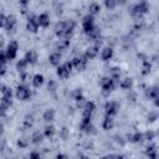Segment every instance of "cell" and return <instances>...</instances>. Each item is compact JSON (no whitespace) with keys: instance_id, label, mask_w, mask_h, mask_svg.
<instances>
[{"instance_id":"277c9868","label":"cell","mask_w":159,"mask_h":159,"mask_svg":"<svg viewBox=\"0 0 159 159\" xmlns=\"http://www.w3.org/2000/svg\"><path fill=\"white\" fill-rule=\"evenodd\" d=\"M148 12H149V2L147 0H140L139 2L134 4L130 9V15L135 19H140Z\"/></svg>"},{"instance_id":"ba28073f","label":"cell","mask_w":159,"mask_h":159,"mask_svg":"<svg viewBox=\"0 0 159 159\" xmlns=\"http://www.w3.org/2000/svg\"><path fill=\"white\" fill-rule=\"evenodd\" d=\"M96 27L94 25V16L91 14H87L86 16H83L82 19V30L86 35H88L93 29Z\"/></svg>"},{"instance_id":"8fae6325","label":"cell","mask_w":159,"mask_h":159,"mask_svg":"<svg viewBox=\"0 0 159 159\" xmlns=\"http://www.w3.org/2000/svg\"><path fill=\"white\" fill-rule=\"evenodd\" d=\"M119 111V103L117 101H107L104 103V114L114 117Z\"/></svg>"},{"instance_id":"7a4b0ae2","label":"cell","mask_w":159,"mask_h":159,"mask_svg":"<svg viewBox=\"0 0 159 159\" xmlns=\"http://www.w3.org/2000/svg\"><path fill=\"white\" fill-rule=\"evenodd\" d=\"M1 101H0V109H1V116L4 117L6 111L12 106V89L9 88L7 86L2 84L1 86Z\"/></svg>"},{"instance_id":"cb8c5ba5","label":"cell","mask_w":159,"mask_h":159,"mask_svg":"<svg viewBox=\"0 0 159 159\" xmlns=\"http://www.w3.org/2000/svg\"><path fill=\"white\" fill-rule=\"evenodd\" d=\"M87 37H88V40L92 41V42H99V39H101V30H99V27L96 26V27L87 35Z\"/></svg>"},{"instance_id":"836d02e7","label":"cell","mask_w":159,"mask_h":159,"mask_svg":"<svg viewBox=\"0 0 159 159\" xmlns=\"http://www.w3.org/2000/svg\"><path fill=\"white\" fill-rule=\"evenodd\" d=\"M109 76H111L113 80H116V81H118V82H119V77H120V70H119L118 67H112V68L109 70Z\"/></svg>"},{"instance_id":"5b68a950","label":"cell","mask_w":159,"mask_h":159,"mask_svg":"<svg viewBox=\"0 0 159 159\" xmlns=\"http://www.w3.org/2000/svg\"><path fill=\"white\" fill-rule=\"evenodd\" d=\"M15 96H16V98H17L19 101L26 102V101H29V99L31 98L32 92H31V89L29 88L27 84L20 83V84H17V87H16V89H15Z\"/></svg>"},{"instance_id":"e0dca14e","label":"cell","mask_w":159,"mask_h":159,"mask_svg":"<svg viewBox=\"0 0 159 159\" xmlns=\"http://www.w3.org/2000/svg\"><path fill=\"white\" fill-rule=\"evenodd\" d=\"M113 53H114L113 48L109 47V46H106V47H103L102 51H101V60H102L103 62H107V61H109V60L113 57Z\"/></svg>"},{"instance_id":"3957f363","label":"cell","mask_w":159,"mask_h":159,"mask_svg":"<svg viewBox=\"0 0 159 159\" xmlns=\"http://www.w3.org/2000/svg\"><path fill=\"white\" fill-rule=\"evenodd\" d=\"M117 84H119V82L116 81V80H113L111 76H104V77H102L101 81H99V86H101V92H102V94H103L104 97L109 96V94L116 89Z\"/></svg>"},{"instance_id":"44dd1931","label":"cell","mask_w":159,"mask_h":159,"mask_svg":"<svg viewBox=\"0 0 159 159\" xmlns=\"http://www.w3.org/2000/svg\"><path fill=\"white\" fill-rule=\"evenodd\" d=\"M68 46H70V40H68V39H60V40L56 42L55 48H56V51H58V52H63V51H66V50L68 48Z\"/></svg>"},{"instance_id":"c3c4849f","label":"cell","mask_w":159,"mask_h":159,"mask_svg":"<svg viewBox=\"0 0 159 159\" xmlns=\"http://www.w3.org/2000/svg\"><path fill=\"white\" fill-rule=\"evenodd\" d=\"M158 20H159V16H158Z\"/></svg>"},{"instance_id":"83f0119b","label":"cell","mask_w":159,"mask_h":159,"mask_svg":"<svg viewBox=\"0 0 159 159\" xmlns=\"http://www.w3.org/2000/svg\"><path fill=\"white\" fill-rule=\"evenodd\" d=\"M119 87H120L122 89H124V91H129V89H132V87H133V80H132L130 77H125V78H123V80L119 82Z\"/></svg>"},{"instance_id":"d4e9b609","label":"cell","mask_w":159,"mask_h":159,"mask_svg":"<svg viewBox=\"0 0 159 159\" xmlns=\"http://www.w3.org/2000/svg\"><path fill=\"white\" fill-rule=\"evenodd\" d=\"M25 58H26V61H27L30 65H35V63L37 62L39 56H37V52H36L35 50H29V51L25 53Z\"/></svg>"},{"instance_id":"4dcf8cb0","label":"cell","mask_w":159,"mask_h":159,"mask_svg":"<svg viewBox=\"0 0 159 159\" xmlns=\"http://www.w3.org/2000/svg\"><path fill=\"white\" fill-rule=\"evenodd\" d=\"M150 71H152V63L148 60H144L142 62V71H140L142 76H148L150 73Z\"/></svg>"},{"instance_id":"f6af8a7d","label":"cell","mask_w":159,"mask_h":159,"mask_svg":"<svg viewBox=\"0 0 159 159\" xmlns=\"http://www.w3.org/2000/svg\"><path fill=\"white\" fill-rule=\"evenodd\" d=\"M153 101H154V106L159 108V97H157V98H155V99H153Z\"/></svg>"},{"instance_id":"d6986e66","label":"cell","mask_w":159,"mask_h":159,"mask_svg":"<svg viewBox=\"0 0 159 159\" xmlns=\"http://www.w3.org/2000/svg\"><path fill=\"white\" fill-rule=\"evenodd\" d=\"M145 96L147 98L149 99H155L157 97H159V86L155 84V86H150L145 89Z\"/></svg>"},{"instance_id":"7402d4cb","label":"cell","mask_w":159,"mask_h":159,"mask_svg":"<svg viewBox=\"0 0 159 159\" xmlns=\"http://www.w3.org/2000/svg\"><path fill=\"white\" fill-rule=\"evenodd\" d=\"M113 127H114V119H113V117L104 114V118L102 120V128L104 130H111Z\"/></svg>"},{"instance_id":"5bb4252c","label":"cell","mask_w":159,"mask_h":159,"mask_svg":"<svg viewBox=\"0 0 159 159\" xmlns=\"http://www.w3.org/2000/svg\"><path fill=\"white\" fill-rule=\"evenodd\" d=\"M96 111V104L92 101H86V103L82 107V116L83 117H92V114Z\"/></svg>"},{"instance_id":"9a60e30c","label":"cell","mask_w":159,"mask_h":159,"mask_svg":"<svg viewBox=\"0 0 159 159\" xmlns=\"http://www.w3.org/2000/svg\"><path fill=\"white\" fill-rule=\"evenodd\" d=\"M98 53H99V42H96L93 46H89V47L86 48V51H84V55L87 56L88 60L96 58V57L98 56Z\"/></svg>"},{"instance_id":"7bdbcfd3","label":"cell","mask_w":159,"mask_h":159,"mask_svg":"<svg viewBox=\"0 0 159 159\" xmlns=\"http://www.w3.org/2000/svg\"><path fill=\"white\" fill-rule=\"evenodd\" d=\"M29 157H30V158H32V159H37V158H40V157H41V154H40L39 152H31Z\"/></svg>"},{"instance_id":"e575fe53","label":"cell","mask_w":159,"mask_h":159,"mask_svg":"<svg viewBox=\"0 0 159 159\" xmlns=\"http://www.w3.org/2000/svg\"><path fill=\"white\" fill-rule=\"evenodd\" d=\"M103 2L107 10H113L118 5V0H103Z\"/></svg>"},{"instance_id":"b9f144b4","label":"cell","mask_w":159,"mask_h":159,"mask_svg":"<svg viewBox=\"0 0 159 159\" xmlns=\"http://www.w3.org/2000/svg\"><path fill=\"white\" fill-rule=\"evenodd\" d=\"M7 63H1V67H0V75L1 76H5V73H6V70H7V66H6Z\"/></svg>"},{"instance_id":"ac0fdd59","label":"cell","mask_w":159,"mask_h":159,"mask_svg":"<svg viewBox=\"0 0 159 159\" xmlns=\"http://www.w3.org/2000/svg\"><path fill=\"white\" fill-rule=\"evenodd\" d=\"M61 58H62L61 52L55 51V52L50 53V56H48V62H50V65L57 67V66H60V63H61Z\"/></svg>"},{"instance_id":"1f68e13d","label":"cell","mask_w":159,"mask_h":159,"mask_svg":"<svg viewBox=\"0 0 159 159\" xmlns=\"http://www.w3.org/2000/svg\"><path fill=\"white\" fill-rule=\"evenodd\" d=\"M55 133H56V128H55V125H52V124H47V125L43 128V134H45L46 138H52V137L55 135Z\"/></svg>"},{"instance_id":"60d3db41","label":"cell","mask_w":159,"mask_h":159,"mask_svg":"<svg viewBox=\"0 0 159 159\" xmlns=\"http://www.w3.org/2000/svg\"><path fill=\"white\" fill-rule=\"evenodd\" d=\"M67 134H68V130H67V128H66V127H63V128L61 129V132H60L61 138H62V139H66V138H67Z\"/></svg>"},{"instance_id":"f35d334b","label":"cell","mask_w":159,"mask_h":159,"mask_svg":"<svg viewBox=\"0 0 159 159\" xmlns=\"http://www.w3.org/2000/svg\"><path fill=\"white\" fill-rule=\"evenodd\" d=\"M27 145H29L27 139H25V138L17 139V147H19V148H27Z\"/></svg>"},{"instance_id":"9c48e42d","label":"cell","mask_w":159,"mask_h":159,"mask_svg":"<svg viewBox=\"0 0 159 159\" xmlns=\"http://www.w3.org/2000/svg\"><path fill=\"white\" fill-rule=\"evenodd\" d=\"M4 50H5V53H6L7 58H9V61L15 60L16 56H17V51H19V43H17V41H14V40L10 41Z\"/></svg>"},{"instance_id":"7c38bea8","label":"cell","mask_w":159,"mask_h":159,"mask_svg":"<svg viewBox=\"0 0 159 159\" xmlns=\"http://www.w3.org/2000/svg\"><path fill=\"white\" fill-rule=\"evenodd\" d=\"M39 27H40V24H39L37 16L29 15L27 16V21H26V30L29 32H31V34H36L39 31Z\"/></svg>"},{"instance_id":"4316f807","label":"cell","mask_w":159,"mask_h":159,"mask_svg":"<svg viewBox=\"0 0 159 159\" xmlns=\"http://www.w3.org/2000/svg\"><path fill=\"white\" fill-rule=\"evenodd\" d=\"M43 138H45L43 130H42V132L35 130V132L32 133V135H31V143H32V144H40V143H42Z\"/></svg>"},{"instance_id":"7dc6e473","label":"cell","mask_w":159,"mask_h":159,"mask_svg":"<svg viewBox=\"0 0 159 159\" xmlns=\"http://www.w3.org/2000/svg\"><path fill=\"white\" fill-rule=\"evenodd\" d=\"M57 158L60 159V158H67L66 155H63V154H57Z\"/></svg>"},{"instance_id":"2e32d148","label":"cell","mask_w":159,"mask_h":159,"mask_svg":"<svg viewBox=\"0 0 159 159\" xmlns=\"http://www.w3.org/2000/svg\"><path fill=\"white\" fill-rule=\"evenodd\" d=\"M127 138H128L127 140H129L130 143H134V144H140L145 140L144 139V133H142V132H135L133 134H128Z\"/></svg>"},{"instance_id":"f1b7e54d","label":"cell","mask_w":159,"mask_h":159,"mask_svg":"<svg viewBox=\"0 0 159 159\" xmlns=\"http://www.w3.org/2000/svg\"><path fill=\"white\" fill-rule=\"evenodd\" d=\"M30 63L26 61V58L24 57V58H20L17 62H16V70H17V72L19 73H21V72H25L26 71V68H27V66H29Z\"/></svg>"},{"instance_id":"484cf974","label":"cell","mask_w":159,"mask_h":159,"mask_svg":"<svg viewBox=\"0 0 159 159\" xmlns=\"http://www.w3.org/2000/svg\"><path fill=\"white\" fill-rule=\"evenodd\" d=\"M31 82H32V86H34L35 88H40V87L43 84V82H45V77H43L41 73H36V75L32 76Z\"/></svg>"},{"instance_id":"4fadbf2b","label":"cell","mask_w":159,"mask_h":159,"mask_svg":"<svg viewBox=\"0 0 159 159\" xmlns=\"http://www.w3.org/2000/svg\"><path fill=\"white\" fill-rule=\"evenodd\" d=\"M16 25H17V20L14 15H6V19H5V22L4 25L1 26L6 32H14L15 29H16Z\"/></svg>"},{"instance_id":"8d00e7d4","label":"cell","mask_w":159,"mask_h":159,"mask_svg":"<svg viewBox=\"0 0 159 159\" xmlns=\"http://www.w3.org/2000/svg\"><path fill=\"white\" fill-rule=\"evenodd\" d=\"M154 138H155V132H153V130H147V132L144 133V139H145V140L152 142Z\"/></svg>"},{"instance_id":"603a6c76","label":"cell","mask_w":159,"mask_h":159,"mask_svg":"<svg viewBox=\"0 0 159 159\" xmlns=\"http://www.w3.org/2000/svg\"><path fill=\"white\" fill-rule=\"evenodd\" d=\"M145 155L148 158H152V159H155L158 158V153H157V145L155 144H148L145 147V150H144Z\"/></svg>"},{"instance_id":"f546056e","label":"cell","mask_w":159,"mask_h":159,"mask_svg":"<svg viewBox=\"0 0 159 159\" xmlns=\"http://www.w3.org/2000/svg\"><path fill=\"white\" fill-rule=\"evenodd\" d=\"M55 109H52V108H48V109H46L45 112H43V114H42V118H43V120L45 122H47V123H50V122H52L53 119H55Z\"/></svg>"},{"instance_id":"8992f818","label":"cell","mask_w":159,"mask_h":159,"mask_svg":"<svg viewBox=\"0 0 159 159\" xmlns=\"http://www.w3.org/2000/svg\"><path fill=\"white\" fill-rule=\"evenodd\" d=\"M72 70H73V63H72V61H66L63 65L57 66L56 73H57L58 78H61V80H67V78L70 77Z\"/></svg>"},{"instance_id":"ffe728a7","label":"cell","mask_w":159,"mask_h":159,"mask_svg":"<svg viewBox=\"0 0 159 159\" xmlns=\"http://www.w3.org/2000/svg\"><path fill=\"white\" fill-rule=\"evenodd\" d=\"M37 20H39L40 27L46 29V27H48V26H50L51 20H50V15H48L47 12H41V14L37 16Z\"/></svg>"},{"instance_id":"30bf717a","label":"cell","mask_w":159,"mask_h":159,"mask_svg":"<svg viewBox=\"0 0 159 159\" xmlns=\"http://www.w3.org/2000/svg\"><path fill=\"white\" fill-rule=\"evenodd\" d=\"M94 127L92 124V117H83L82 116V119L80 122V130L86 133V134H89V133H93L94 130Z\"/></svg>"},{"instance_id":"bcb514c9","label":"cell","mask_w":159,"mask_h":159,"mask_svg":"<svg viewBox=\"0 0 159 159\" xmlns=\"http://www.w3.org/2000/svg\"><path fill=\"white\" fill-rule=\"evenodd\" d=\"M127 2V0H118V5H124Z\"/></svg>"},{"instance_id":"52a82bcc","label":"cell","mask_w":159,"mask_h":159,"mask_svg":"<svg viewBox=\"0 0 159 159\" xmlns=\"http://www.w3.org/2000/svg\"><path fill=\"white\" fill-rule=\"evenodd\" d=\"M71 61H72V63H73V68H76L77 71H83V70L86 68L87 62H88L89 60L87 58V56H86L84 53H81V55L75 56Z\"/></svg>"},{"instance_id":"ee69618b","label":"cell","mask_w":159,"mask_h":159,"mask_svg":"<svg viewBox=\"0 0 159 159\" xmlns=\"http://www.w3.org/2000/svg\"><path fill=\"white\" fill-rule=\"evenodd\" d=\"M19 4L21 7H27V5L30 4V0H19Z\"/></svg>"},{"instance_id":"74e56055","label":"cell","mask_w":159,"mask_h":159,"mask_svg":"<svg viewBox=\"0 0 159 159\" xmlns=\"http://www.w3.org/2000/svg\"><path fill=\"white\" fill-rule=\"evenodd\" d=\"M56 88H57V82L53 81V80H50L48 83H47V89L51 91V92H53Z\"/></svg>"},{"instance_id":"d6a6232c","label":"cell","mask_w":159,"mask_h":159,"mask_svg":"<svg viewBox=\"0 0 159 159\" xmlns=\"http://www.w3.org/2000/svg\"><path fill=\"white\" fill-rule=\"evenodd\" d=\"M99 11H101V5H99L98 2H92V4H89V6H88V14L96 16L97 14H99Z\"/></svg>"},{"instance_id":"d590c367","label":"cell","mask_w":159,"mask_h":159,"mask_svg":"<svg viewBox=\"0 0 159 159\" xmlns=\"http://www.w3.org/2000/svg\"><path fill=\"white\" fill-rule=\"evenodd\" d=\"M32 124H34V117L31 114L30 116H26L25 119H24V128L29 129V128L32 127Z\"/></svg>"},{"instance_id":"6da1fadb","label":"cell","mask_w":159,"mask_h":159,"mask_svg":"<svg viewBox=\"0 0 159 159\" xmlns=\"http://www.w3.org/2000/svg\"><path fill=\"white\" fill-rule=\"evenodd\" d=\"M75 29H76V22L73 20H66V21L56 22V25L53 27V31H55V35L58 39H68V40H71Z\"/></svg>"},{"instance_id":"ab89813d","label":"cell","mask_w":159,"mask_h":159,"mask_svg":"<svg viewBox=\"0 0 159 159\" xmlns=\"http://www.w3.org/2000/svg\"><path fill=\"white\" fill-rule=\"evenodd\" d=\"M157 119H158V113H155V112H149V114H148V122L153 123V122H155Z\"/></svg>"}]
</instances>
